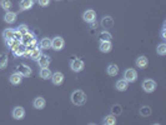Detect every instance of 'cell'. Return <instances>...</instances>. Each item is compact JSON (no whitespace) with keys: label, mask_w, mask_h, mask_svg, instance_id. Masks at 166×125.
Here are the masks:
<instances>
[{"label":"cell","mask_w":166,"mask_h":125,"mask_svg":"<svg viewBox=\"0 0 166 125\" xmlns=\"http://www.w3.org/2000/svg\"><path fill=\"white\" fill-rule=\"evenodd\" d=\"M13 39H15V40L20 41V43H23V34L20 33V31H18V30H15V31H14V36H13Z\"/></svg>","instance_id":"33"},{"label":"cell","mask_w":166,"mask_h":125,"mask_svg":"<svg viewBox=\"0 0 166 125\" xmlns=\"http://www.w3.org/2000/svg\"><path fill=\"white\" fill-rule=\"evenodd\" d=\"M0 6H1V8H3L4 10L9 11V10L11 9L13 4H11V1H10V0H1V1H0Z\"/></svg>","instance_id":"27"},{"label":"cell","mask_w":166,"mask_h":125,"mask_svg":"<svg viewBox=\"0 0 166 125\" xmlns=\"http://www.w3.org/2000/svg\"><path fill=\"white\" fill-rule=\"evenodd\" d=\"M50 79H51L54 85H61V84H63V81H64V74L60 73V71H56V73L51 74Z\"/></svg>","instance_id":"7"},{"label":"cell","mask_w":166,"mask_h":125,"mask_svg":"<svg viewBox=\"0 0 166 125\" xmlns=\"http://www.w3.org/2000/svg\"><path fill=\"white\" fill-rule=\"evenodd\" d=\"M102 124H105V125H115L116 124V116L115 115H107L104 118V120H102Z\"/></svg>","instance_id":"25"},{"label":"cell","mask_w":166,"mask_h":125,"mask_svg":"<svg viewBox=\"0 0 166 125\" xmlns=\"http://www.w3.org/2000/svg\"><path fill=\"white\" fill-rule=\"evenodd\" d=\"M14 29H10V28H8V29H5L4 31H3V36H4V39L6 40V39H13V36H14Z\"/></svg>","instance_id":"28"},{"label":"cell","mask_w":166,"mask_h":125,"mask_svg":"<svg viewBox=\"0 0 166 125\" xmlns=\"http://www.w3.org/2000/svg\"><path fill=\"white\" fill-rule=\"evenodd\" d=\"M16 13H13V11H6L5 14V16H4V20H5V23H8V24H13V23H15L16 22Z\"/></svg>","instance_id":"15"},{"label":"cell","mask_w":166,"mask_h":125,"mask_svg":"<svg viewBox=\"0 0 166 125\" xmlns=\"http://www.w3.org/2000/svg\"><path fill=\"white\" fill-rule=\"evenodd\" d=\"M25 51H26V45L23 44V43H20V45L16 48L15 50L13 51V54L15 55V57H24V55H25Z\"/></svg>","instance_id":"18"},{"label":"cell","mask_w":166,"mask_h":125,"mask_svg":"<svg viewBox=\"0 0 166 125\" xmlns=\"http://www.w3.org/2000/svg\"><path fill=\"white\" fill-rule=\"evenodd\" d=\"M5 43H6V45L9 46V49H10L11 51H14V50H15L16 48L20 45V41H18V40H15V39H6Z\"/></svg>","instance_id":"21"},{"label":"cell","mask_w":166,"mask_h":125,"mask_svg":"<svg viewBox=\"0 0 166 125\" xmlns=\"http://www.w3.org/2000/svg\"><path fill=\"white\" fill-rule=\"evenodd\" d=\"M149 64V60L146 57H144V55H141V57H139L136 59V66L137 68H140V69H145L147 66Z\"/></svg>","instance_id":"17"},{"label":"cell","mask_w":166,"mask_h":125,"mask_svg":"<svg viewBox=\"0 0 166 125\" xmlns=\"http://www.w3.org/2000/svg\"><path fill=\"white\" fill-rule=\"evenodd\" d=\"M111 48H113V44L110 40H104V41H100V45H99V49L101 53H109L111 51Z\"/></svg>","instance_id":"9"},{"label":"cell","mask_w":166,"mask_h":125,"mask_svg":"<svg viewBox=\"0 0 166 125\" xmlns=\"http://www.w3.org/2000/svg\"><path fill=\"white\" fill-rule=\"evenodd\" d=\"M51 71H50V69L49 68H41L40 69V73H39V75H40V78L41 79H44V80H47V79H50L51 78Z\"/></svg>","instance_id":"19"},{"label":"cell","mask_w":166,"mask_h":125,"mask_svg":"<svg viewBox=\"0 0 166 125\" xmlns=\"http://www.w3.org/2000/svg\"><path fill=\"white\" fill-rule=\"evenodd\" d=\"M38 3L40 6H47L50 4V0H38Z\"/></svg>","instance_id":"35"},{"label":"cell","mask_w":166,"mask_h":125,"mask_svg":"<svg viewBox=\"0 0 166 125\" xmlns=\"http://www.w3.org/2000/svg\"><path fill=\"white\" fill-rule=\"evenodd\" d=\"M156 89V83L153 79H146L142 83V90L145 93H153Z\"/></svg>","instance_id":"3"},{"label":"cell","mask_w":166,"mask_h":125,"mask_svg":"<svg viewBox=\"0 0 166 125\" xmlns=\"http://www.w3.org/2000/svg\"><path fill=\"white\" fill-rule=\"evenodd\" d=\"M40 55H41V49H40V48H36V46H35L34 49H31V50H30L29 57H30L34 61H36V60L39 59Z\"/></svg>","instance_id":"24"},{"label":"cell","mask_w":166,"mask_h":125,"mask_svg":"<svg viewBox=\"0 0 166 125\" xmlns=\"http://www.w3.org/2000/svg\"><path fill=\"white\" fill-rule=\"evenodd\" d=\"M34 0H20V10H29L33 8L34 5Z\"/></svg>","instance_id":"16"},{"label":"cell","mask_w":166,"mask_h":125,"mask_svg":"<svg viewBox=\"0 0 166 125\" xmlns=\"http://www.w3.org/2000/svg\"><path fill=\"white\" fill-rule=\"evenodd\" d=\"M150 114H151L150 106L145 105V106H141V108H140V115H141V116H149Z\"/></svg>","instance_id":"29"},{"label":"cell","mask_w":166,"mask_h":125,"mask_svg":"<svg viewBox=\"0 0 166 125\" xmlns=\"http://www.w3.org/2000/svg\"><path fill=\"white\" fill-rule=\"evenodd\" d=\"M95 19H96V13L94 10H86L82 14V20L86 23H93L95 22Z\"/></svg>","instance_id":"8"},{"label":"cell","mask_w":166,"mask_h":125,"mask_svg":"<svg viewBox=\"0 0 166 125\" xmlns=\"http://www.w3.org/2000/svg\"><path fill=\"white\" fill-rule=\"evenodd\" d=\"M106 73H107V75H110V76H116L117 73H119V66H117L116 64H110V65L106 68Z\"/></svg>","instance_id":"20"},{"label":"cell","mask_w":166,"mask_h":125,"mask_svg":"<svg viewBox=\"0 0 166 125\" xmlns=\"http://www.w3.org/2000/svg\"><path fill=\"white\" fill-rule=\"evenodd\" d=\"M6 65H8V57L6 54L1 53L0 54V69H5Z\"/></svg>","instance_id":"26"},{"label":"cell","mask_w":166,"mask_h":125,"mask_svg":"<svg viewBox=\"0 0 166 125\" xmlns=\"http://www.w3.org/2000/svg\"><path fill=\"white\" fill-rule=\"evenodd\" d=\"M111 113H113V115H120V114L122 113V108H121V105H119V104L114 105V106L111 108Z\"/></svg>","instance_id":"31"},{"label":"cell","mask_w":166,"mask_h":125,"mask_svg":"<svg viewBox=\"0 0 166 125\" xmlns=\"http://www.w3.org/2000/svg\"><path fill=\"white\" fill-rule=\"evenodd\" d=\"M36 61H38V64H39L40 68H49V65H50V58L47 57V55L41 54Z\"/></svg>","instance_id":"10"},{"label":"cell","mask_w":166,"mask_h":125,"mask_svg":"<svg viewBox=\"0 0 166 125\" xmlns=\"http://www.w3.org/2000/svg\"><path fill=\"white\" fill-rule=\"evenodd\" d=\"M40 49H43V50L51 49V39H49V38L41 39V41H40Z\"/></svg>","instance_id":"22"},{"label":"cell","mask_w":166,"mask_h":125,"mask_svg":"<svg viewBox=\"0 0 166 125\" xmlns=\"http://www.w3.org/2000/svg\"><path fill=\"white\" fill-rule=\"evenodd\" d=\"M9 80H10V83L13 85H19L20 83H21V80H23V75L20 74V73H13L11 75H10V78H9Z\"/></svg>","instance_id":"12"},{"label":"cell","mask_w":166,"mask_h":125,"mask_svg":"<svg viewBox=\"0 0 166 125\" xmlns=\"http://www.w3.org/2000/svg\"><path fill=\"white\" fill-rule=\"evenodd\" d=\"M56 1H61V0H56Z\"/></svg>","instance_id":"37"},{"label":"cell","mask_w":166,"mask_h":125,"mask_svg":"<svg viewBox=\"0 0 166 125\" xmlns=\"http://www.w3.org/2000/svg\"><path fill=\"white\" fill-rule=\"evenodd\" d=\"M70 99H71L74 105H78V106L84 105V104L86 103V100H87L86 94L84 92H81V90H75V92H73Z\"/></svg>","instance_id":"1"},{"label":"cell","mask_w":166,"mask_h":125,"mask_svg":"<svg viewBox=\"0 0 166 125\" xmlns=\"http://www.w3.org/2000/svg\"><path fill=\"white\" fill-rule=\"evenodd\" d=\"M100 40L104 41V40H111V34L107 33L106 30H104L100 33Z\"/></svg>","instance_id":"32"},{"label":"cell","mask_w":166,"mask_h":125,"mask_svg":"<svg viewBox=\"0 0 166 125\" xmlns=\"http://www.w3.org/2000/svg\"><path fill=\"white\" fill-rule=\"evenodd\" d=\"M18 73H20L23 76H26V78H27V76H30V75H31L33 71H31V69H30L29 66H27V65H25V64H20L19 68H18Z\"/></svg>","instance_id":"14"},{"label":"cell","mask_w":166,"mask_h":125,"mask_svg":"<svg viewBox=\"0 0 166 125\" xmlns=\"http://www.w3.org/2000/svg\"><path fill=\"white\" fill-rule=\"evenodd\" d=\"M45 104H46V101H45V99L43 98V96H38V98H35V99H34V101H33L34 108L38 109V110L44 109L45 108Z\"/></svg>","instance_id":"11"},{"label":"cell","mask_w":166,"mask_h":125,"mask_svg":"<svg viewBox=\"0 0 166 125\" xmlns=\"http://www.w3.org/2000/svg\"><path fill=\"white\" fill-rule=\"evenodd\" d=\"M115 88H116V90H119V92H126L127 88H129V83L125 79H120V80L116 81Z\"/></svg>","instance_id":"13"},{"label":"cell","mask_w":166,"mask_h":125,"mask_svg":"<svg viewBox=\"0 0 166 125\" xmlns=\"http://www.w3.org/2000/svg\"><path fill=\"white\" fill-rule=\"evenodd\" d=\"M84 61L80 60V59H74L70 61V68H71V70L75 71V73H80L84 70Z\"/></svg>","instance_id":"4"},{"label":"cell","mask_w":166,"mask_h":125,"mask_svg":"<svg viewBox=\"0 0 166 125\" xmlns=\"http://www.w3.org/2000/svg\"><path fill=\"white\" fill-rule=\"evenodd\" d=\"M161 39L166 40V30L165 29H162V31H161Z\"/></svg>","instance_id":"36"},{"label":"cell","mask_w":166,"mask_h":125,"mask_svg":"<svg viewBox=\"0 0 166 125\" xmlns=\"http://www.w3.org/2000/svg\"><path fill=\"white\" fill-rule=\"evenodd\" d=\"M156 53H157L159 55H161V57H164V55L166 54V44L162 43V44L159 45V46L156 48Z\"/></svg>","instance_id":"30"},{"label":"cell","mask_w":166,"mask_h":125,"mask_svg":"<svg viewBox=\"0 0 166 125\" xmlns=\"http://www.w3.org/2000/svg\"><path fill=\"white\" fill-rule=\"evenodd\" d=\"M101 25H102V28H106V29H109V28H113V25H114L113 18H111V16H105V18H102Z\"/></svg>","instance_id":"23"},{"label":"cell","mask_w":166,"mask_h":125,"mask_svg":"<svg viewBox=\"0 0 166 125\" xmlns=\"http://www.w3.org/2000/svg\"><path fill=\"white\" fill-rule=\"evenodd\" d=\"M18 31H20L24 35V34H26L27 31H29V29H27V26L25 25V24H21V25H19V28H18Z\"/></svg>","instance_id":"34"},{"label":"cell","mask_w":166,"mask_h":125,"mask_svg":"<svg viewBox=\"0 0 166 125\" xmlns=\"http://www.w3.org/2000/svg\"><path fill=\"white\" fill-rule=\"evenodd\" d=\"M13 118L14 119H16V120H21L24 119V116H25V109L23 106H15L13 109Z\"/></svg>","instance_id":"6"},{"label":"cell","mask_w":166,"mask_h":125,"mask_svg":"<svg viewBox=\"0 0 166 125\" xmlns=\"http://www.w3.org/2000/svg\"><path fill=\"white\" fill-rule=\"evenodd\" d=\"M124 78L127 83H135L137 79V73L134 69H126L125 73H124Z\"/></svg>","instance_id":"5"},{"label":"cell","mask_w":166,"mask_h":125,"mask_svg":"<svg viewBox=\"0 0 166 125\" xmlns=\"http://www.w3.org/2000/svg\"><path fill=\"white\" fill-rule=\"evenodd\" d=\"M65 45V41L61 36H56L51 40V49H54L55 51H60L63 50V48Z\"/></svg>","instance_id":"2"}]
</instances>
